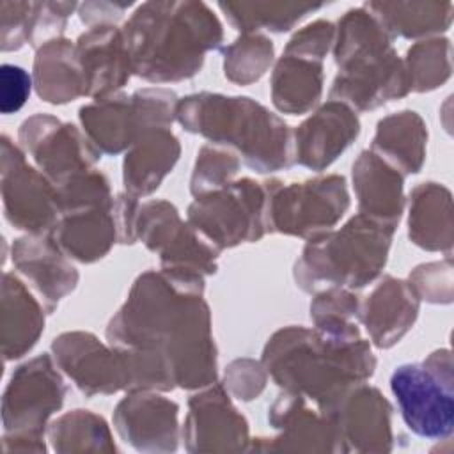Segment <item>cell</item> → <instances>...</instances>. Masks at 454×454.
Masks as SVG:
<instances>
[{"instance_id":"6da1fadb","label":"cell","mask_w":454,"mask_h":454,"mask_svg":"<svg viewBox=\"0 0 454 454\" xmlns=\"http://www.w3.org/2000/svg\"><path fill=\"white\" fill-rule=\"evenodd\" d=\"M106 340L161 358L179 388L197 390L216 381V346L202 277L167 270L142 273L110 319Z\"/></svg>"},{"instance_id":"7a4b0ae2","label":"cell","mask_w":454,"mask_h":454,"mask_svg":"<svg viewBox=\"0 0 454 454\" xmlns=\"http://www.w3.org/2000/svg\"><path fill=\"white\" fill-rule=\"evenodd\" d=\"M261 362L282 390L307 397L323 413L376 369L371 344L362 335H332L296 325L268 339Z\"/></svg>"},{"instance_id":"3957f363","label":"cell","mask_w":454,"mask_h":454,"mask_svg":"<svg viewBox=\"0 0 454 454\" xmlns=\"http://www.w3.org/2000/svg\"><path fill=\"white\" fill-rule=\"evenodd\" d=\"M133 74L151 83L195 76L218 50L223 27L204 2H145L122 27Z\"/></svg>"},{"instance_id":"277c9868","label":"cell","mask_w":454,"mask_h":454,"mask_svg":"<svg viewBox=\"0 0 454 454\" xmlns=\"http://www.w3.org/2000/svg\"><path fill=\"white\" fill-rule=\"evenodd\" d=\"M176 121L190 133L238 154L259 174L294 163L293 129L262 103L248 96L195 92L179 99Z\"/></svg>"},{"instance_id":"5b68a950","label":"cell","mask_w":454,"mask_h":454,"mask_svg":"<svg viewBox=\"0 0 454 454\" xmlns=\"http://www.w3.org/2000/svg\"><path fill=\"white\" fill-rule=\"evenodd\" d=\"M392 43V34L365 5L348 11L335 25L332 51L339 71L330 99L369 112L404 98L410 82Z\"/></svg>"},{"instance_id":"8992f818","label":"cell","mask_w":454,"mask_h":454,"mask_svg":"<svg viewBox=\"0 0 454 454\" xmlns=\"http://www.w3.org/2000/svg\"><path fill=\"white\" fill-rule=\"evenodd\" d=\"M395 229L369 216L355 215L340 229L307 239L293 275L305 293L328 287L360 289L383 271Z\"/></svg>"},{"instance_id":"52a82bcc","label":"cell","mask_w":454,"mask_h":454,"mask_svg":"<svg viewBox=\"0 0 454 454\" xmlns=\"http://www.w3.org/2000/svg\"><path fill=\"white\" fill-rule=\"evenodd\" d=\"M179 98L165 87H144L133 94L115 92L92 99L78 112L80 124L101 154L128 151L142 135L170 128Z\"/></svg>"},{"instance_id":"ba28073f","label":"cell","mask_w":454,"mask_h":454,"mask_svg":"<svg viewBox=\"0 0 454 454\" xmlns=\"http://www.w3.org/2000/svg\"><path fill=\"white\" fill-rule=\"evenodd\" d=\"M454 378L449 349L424 362L401 364L390 374V390L406 427L427 440H447L454 429Z\"/></svg>"},{"instance_id":"9c48e42d","label":"cell","mask_w":454,"mask_h":454,"mask_svg":"<svg viewBox=\"0 0 454 454\" xmlns=\"http://www.w3.org/2000/svg\"><path fill=\"white\" fill-rule=\"evenodd\" d=\"M264 186L268 232L312 239L332 231L349 207L348 183L339 174L291 184L270 179Z\"/></svg>"},{"instance_id":"30bf717a","label":"cell","mask_w":454,"mask_h":454,"mask_svg":"<svg viewBox=\"0 0 454 454\" xmlns=\"http://www.w3.org/2000/svg\"><path fill=\"white\" fill-rule=\"evenodd\" d=\"M266 186L241 177L193 199L188 223L215 248H232L259 241L268 232Z\"/></svg>"},{"instance_id":"8fae6325","label":"cell","mask_w":454,"mask_h":454,"mask_svg":"<svg viewBox=\"0 0 454 454\" xmlns=\"http://www.w3.org/2000/svg\"><path fill=\"white\" fill-rule=\"evenodd\" d=\"M135 238L160 255L161 270L204 278L218 268L220 250L199 234L188 220L184 222L168 200L151 199L138 204Z\"/></svg>"},{"instance_id":"7c38bea8","label":"cell","mask_w":454,"mask_h":454,"mask_svg":"<svg viewBox=\"0 0 454 454\" xmlns=\"http://www.w3.org/2000/svg\"><path fill=\"white\" fill-rule=\"evenodd\" d=\"M67 394L53 356L37 355L18 365L2 395V426L7 433L46 436L50 419L62 408Z\"/></svg>"},{"instance_id":"4fadbf2b","label":"cell","mask_w":454,"mask_h":454,"mask_svg":"<svg viewBox=\"0 0 454 454\" xmlns=\"http://www.w3.org/2000/svg\"><path fill=\"white\" fill-rule=\"evenodd\" d=\"M0 176L5 220L25 234H48L60 215L57 186L27 161L25 151L5 133Z\"/></svg>"},{"instance_id":"5bb4252c","label":"cell","mask_w":454,"mask_h":454,"mask_svg":"<svg viewBox=\"0 0 454 454\" xmlns=\"http://www.w3.org/2000/svg\"><path fill=\"white\" fill-rule=\"evenodd\" d=\"M18 142L55 186L94 168L101 158L83 129L50 114L27 117L18 128Z\"/></svg>"},{"instance_id":"9a60e30c","label":"cell","mask_w":454,"mask_h":454,"mask_svg":"<svg viewBox=\"0 0 454 454\" xmlns=\"http://www.w3.org/2000/svg\"><path fill=\"white\" fill-rule=\"evenodd\" d=\"M51 356L87 397L128 392L129 372L122 351L112 344H103L90 332L60 333L51 342Z\"/></svg>"},{"instance_id":"2e32d148","label":"cell","mask_w":454,"mask_h":454,"mask_svg":"<svg viewBox=\"0 0 454 454\" xmlns=\"http://www.w3.org/2000/svg\"><path fill=\"white\" fill-rule=\"evenodd\" d=\"M271 438H254L248 450L262 452H346L332 419L300 394L282 390L270 406Z\"/></svg>"},{"instance_id":"e0dca14e","label":"cell","mask_w":454,"mask_h":454,"mask_svg":"<svg viewBox=\"0 0 454 454\" xmlns=\"http://www.w3.org/2000/svg\"><path fill=\"white\" fill-rule=\"evenodd\" d=\"M181 438L188 452H243L252 442L247 419L216 381L190 397Z\"/></svg>"},{"instance_id":"ac0fdd59","label":"cell","mask_w":454,"mask_h":454,"mask_svg":"<svg viewBox=\"0 0 454 454\" xmlns=\"http://www.w3.org/2000/svg\"><path fill=\"white\" fill-rule=\"evenodd\" d=\"M114 427L140 452H174L181 440L179 404L156 390L128 392L114 410Z\"/></svg>"},{"instance_id":"d6986e66","label":"cell","mask_w":454,"mask_h":454,"mask_svg":"<svg viewBox=\"0 0 454 454\" xmlns=\"http://www.w3.org/2000/svg\"><path fill=\"white\" fill-rule=\"evenodd\" d=\"M325 415L335 424L346 452H388L394 447L392 404L365 381L344 392Z\"/></svg>"},{"instance_id":"ffe728a7","label":"cell","mask_w":454,"mask_h":454,"mask_svg":"<svg viewBox=\"0 0 454 454\" xmlns=\"http://www.w3.org/2000/svg\"><path fill=\"white\" fill-rule=\"evenodd\" d=\"M360 135L356 112L342 101L328 99L293 131L294 163L321 172Z\"/></svg>"},{"instance_id":"44dd1931","label":"cell","mask_w":454,"mask_h":454,"mask_svg":"<svg viewBox=\"0 0 454 454\" xmlns=\"http://www.w3.org/2000/svg\"><path fill=\"white\" fill-rule=\"evenodd\" d=\"M11 261L41 296L48 314L78 286V270L50 234H23L11 245Z\"/></svg>"},{"instance_id":"7402d4cb","label":"cell","mask_w":454,"mask_h":454,"mask_svg":"<svg viewBox=\"0 0 454 454\" xmlns=\"http://www.w3.org/2000/svg\"><path fill=\"white\" fill-rule=\"evenodd\" d=\"M74 44L87 98L115 94L128 83L133 67L122 28L115 25L89 28Z\"/></svg>"},{"instance_id":"603a6c76","label":"cell","mask_w":454,"mask_h":454,"mask_svg":"<svg viewBox=\"0 0 454 454\" xmlns=\"http://www.w3.org/2000/svg\"><path fill=\"white\" fill-rule=\"evenodd\" d=\"M419 305L420 298L408 280L385 275L360 300L358 321L365 326L376 348L388 349L413 326L419 316Z\"/></svg>"},{"instance_id":"cb8c5ba5","label":"cell","mask_w":454,"mask_h":454,"mask_svg":"<svg viewBox=\"0 0 454 454\" xmlns=\"http://www.w3.org/2000/svg\"><path fill=\"white\" fill-rule=\"evenodd\" d=\"M358 213L397 227L404 209V176L371 149L358 154L351 168Z\"/></svg>"},{"instance_id":"d4e9b609","label":"cell","mask_w":454,"mask_h":454,"mask_svg":"<svg viewBox=\"0 0 454 454\" xmlns=\"http://www.w3.org/2000/svg\"><path fill=\"white\" fill-rule=\"evenodd\" d=\"M46 309L27 282L16 273L4 271L0 300V342L5 362L25 356L44 330Z\"/></svg>"},{"instance_id":"484cf974","label":"cell","mask_w":454,"mask_h":454,"mask_svg":"<svg viewBox=\"0 0 454 454\" xmlns=\"http://www.w3.org/2000/svg\"><path fill=\"white\" fill-rule=\"evenodd\" d=\"M73 261L90 264L103 259L117 241L114 207L64 211L48 232Z\"/></svg>"},{"instance_id":"4316f807","label":"cell","mask_w":454,"mask_h":454,"mask_svg":"<svg viewBox=\"0 0 454 454\" xmlns=\"http://www.w3.org/2000/svg\"><path fill=\"white\" fill-rule=\"evenodd\" d=\"M181 154L177 137L170 128H158L142 135L122 161L124 192L140 199L156 192L167 174L172 172Z\"/></svg>"},{"instance_id":"83f0119b","label":"cell","mask_w":454,"mask_h":454,"mask_svg":"<svg viewBox=\"0 0 454 454\" xmlns=\"http://www.w3.org/2000/svg\"><path fill=\"white\" fill-rule=\"evenodd\" d=\"M32 82L35 94L50 105H66L85 96L76 44L66 37H57L37 48Z\"/></svg>"},{"instance_id":"f1b7e54d","label":"cell","mask_w":454,"mask_h":454,"mask_svg":"<svg viewBox=\"0 0 454 454\" xmlns=\"http://www.w3.org/2000/svg\"><path fill=\"white\" fill-rule=\"evenodd\" d=\"M426 144L427 129L422 117L413 110H401L380 119L371 151L408 176L422 168Z\"/></svg>"},{"instance_id":"f546056e","label":"cell","mask_w":454,"mask_h":454,"mask_svg":"<svg viewBox=\"0 0 454 454\" xmlns=\"http://www.w3.org/2000/svg\"><path fill=\"white\" fill-rule=\"evenodd\" d=\"M323 80V62L282 53L271 73V101L278 112L307 114L321 99Z\"/></svg>"},{"instance_id":"4dcf8cb0","label":"cell","mask_w":454,"mask_h":454,"mask_svg":"<svg viewBox=\"0 0 454 454\" xmlns=\"http://www.w3.org/2000/svg\"><path fill=\"white\" fill-rule=\"evenodd\" d=\"M408 236L424 250H450V193L438 183H420L410 193Z\"/></svg>"},{"instance_id":"1f68e13d","label":"cell","mask_w":454,"mask_h":454,"mask_svg":"<svg viewBox=\"0 0 454 454\" xmlns=\"http://www.w3.org/2000/svg\"><path fill=\"white\" fill-rule=\"evenodd\" d=\"M395 39H417L449 28L452 4L436 2H369L364 4Z\"/></svg>"},{"instance_id":"d6a6232c","label":"cell","mask_w":454,"mask_h":454,"mask_svg":"<svg viewBox=\"0 0 454 454\" xmlns=\"http://www.w3.org/2000/svg\"><path fill=\"white\" fill-rule=\"evenodd\" d=\"M46 440L55 452H117L110 426L90 410H71L51 420Z\"/></svg>"},{"instance_id":"836d02e7","label":"cell","mask_w":454,"mask_h":454,"mask_svg":"<svg viewBox=\"0 0 454 454\" xmlns=\"http://www.w3.org/2000/svg\"><path fill=\"white\" fill-rule=\"evenodd\" d=\"M218 7L229 23L241 34L257 30L287 32L307 14L319 11L323 4L305 2H220Z\"/></svg>"},{"instance_id":"e575fe53","label":"cell","mask_w":454,"mask_h":454,"mask_svg":"<svg viewBox=\"0 0 454 454\" xmlns=\"http://www.w3.org/2000/svg\"><path fill=\"white\" fill-rule=\"evenodd\" d=\"M223 74L238 85L257 82L271 66L275 48L264 34H241L234 43L222 48Z\"/></svg>"},{"instance_id":"d590c367","label":"cell","mask_w":454,"mask_h":454,"mask_svg":"<svg viewBox=\"0 0 454 454\" xmlns=\"http://www.w3.org/2000/svg\"><path fill=\"white\" fill-rule=\"evenodd\" d=\"M403 64L408 74L410 90H433L450 74V43L449 39L419 41L408 48Z\"/></svg>"},{"instance_id":"8d00e7d4","label":"cell","mask_w":454,"mask_h":454,"mask_svg":"<svg viewBox=\"0 0 454 454\" xmlns=\"http://www.w3.org/2000/svg\"><path fill=\"white\" fill-rule=\"evenodd\" d=\"M360 300L351 289L328 287L314 294L310 301V319L314 328L332 335H362L358 319Z\"/></svg>"},{"instance_id":"74e56055","label":"cell","mask_w":454,"mask_h":454,"mask_svg":"<svg viewBox=\"0 0 454 454\" xmlns=\"http://www.w3.org/2000/svg\"><path fill=\"white\" fill-rule=\"evenodd\" d=\"M239 165L241 160L231 149L215 144H204L197 153L190 179L192 195L199 197L225 186L234 179Z\"/></svg>"},{"instance_id":"f35d334b","label":"cell","mask_w":454,"mask_h":454,"mask_svg":"<svg viewBox=\"0 0 454 454\" xmlns=\"http://www.w3.org/2000/svg\"><path fill=\"white\" fill-rule=\"evenodd\" d=\"M114 200L106 176L96 168L57 184L59 213L83 207H114Z\"/></svg>"},{"instance_id":"ab89813d","label":"cell","mask_w":454,"mask_h":454,"mask_svg":"<svg viewBox=\"0 0 454 454\" xmlns=\"http://www.w3.org/2000/svg\"><path fill=\"white\" fill-rule=\"evenodd\" d=\"M74 9H78V4L74 2H32L27 44L37 50L43 44L62 37L67 18Z\"/></svg>"},{"instance_id":"60d3db41","label":"cell","mask_w":454,"mask_h":454,"mask_svg":"<svg viewBox=\"0 0 454 454\" xmlns=\"http://www.w3.org/2000/svg\"><path fill=\"white\" fill-rule=\"evenodd\" d=\"M266 383L268 372L262 362H255L252 358H238L225 367L223 387L239 401L257 399L262 394Z\"/></svg>"},{"instance_id":"b9f144b4","label":"cell","mask_w":454,"mask_h":454,"mask_svg":"<svg viewBox=\"0 0 454 454\" xmlns=\"http://www.w3.org/2000/svg\"><path fill=\"white\" fill-rule=\"evenodd\" d=\"M335 39V25L326 20H316L300 28L286 44L284 53L307 57L323 62L332 50Z\"/></svg>"},{"instance_id":"7bdbcfd3","label":"cell","mask_w":454,"mask_h":454,"mask_svg":"<svg viewBox=\"0 0 454 454\" xmlns=\"http://www.w3.org/2000/svg\"><path fill=\"white\" fill-rule=\"evenodd\" d=\"M32 2H0V50L16 51L27 44Z\"/></svg>"},{"instance_id":"ee69618b","label":"cell","mask_w":454,"mask_h":454,"mask_svg":"<svg viewBox=\"0 0 454 454\" xmlns=\"http://www.w3.org/2000/svg\"><path fill=\"white\" fill-rule=\"evenodd\" d=\"M34 87L32 76L16 64L0 67V110L4 115L18 112L28 99Z\"/></svg>"},{"instance_id":"f6af8a7d","label":"cell","mask_w":454,"mask_h":454,"mask_svg":"<svg viewBox=\"0 0 454 454\" xmlns=\"http://www.w3.org/2000/svg\"><path fill=\"white\" fill-rule=\"evenodd\" d=\"M128 7H131V2H85L78 5V14L82 23H85L89 28H94L103 25H115Z\"/></svg>"},{"instance_id":"bcb514c9","label":"cell","mask_w":454,"mask_h":454,"mask_svg":"<svg viewBox=\"0 0 454 454\" xmlns=\"http://www.w3.org/2000/svg\"><path fill=\"white\" fill-rule=\"evenodd\" d=\"M46 436L34 433H7L2 436V450L11 452H46Z\"/></svg>"}]
</instances>
